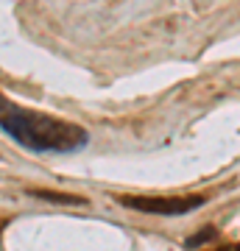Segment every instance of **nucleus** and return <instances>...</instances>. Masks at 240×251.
<instances>
[{
	"label": "nucleus",
	"mask_w": 240,
	"mask_h": 251,
	"mask_svg": "<svg viewBox=\"0 0 240 251\" xmlns=\"http://www.w3.org/2000/svg\"><path fill=\"white\" fill-rule=\"evenodd\" d=\"M0 128L31 151H81L89 140L81 126L23 109L17 103H9L6 98L0 100Z\"/></svg>",
	"instance_id": "nucleus-1"
},
{
	"label": "nucleus",
	"mask_w": 240,
	"mask_h": 251,
	"mask_svg": "<svg viewBox=\"0 0 240 251\" xmlns=\"http://www.w3.org/2000/svg\"><path fill=\"white\" fill-rule=\"evenodd\" d=\"M204 196H173V198H160V196H120V204L132 206L137 212L148 215H185L198 206H204Z\"/></svg>",
	"instance_id": "nucleus-2"
},
{
	"label": "nucleus",
	"mask_w": 240,
	"mask_h": 251,
	"mask_svg": "<svg viewBox=\"0 0 240 251\" xmlns=\"http://www.w3.org/2000/svg\"><path fill=\"white\" fill-rule=\"evenodd\" d=\"M215 234H218V232H215V226H207V229H201L198 234H193V237H187V240H185V246H187V249H198L201 243H210V240H213Z\"/></svg>",
	"instance_id": "nucleus-3"
},
{
	"label": "nucleus",
	"mask_w": 240,
	"mask_h": 251,
	"mask_svg": "<svg viewBox=\"0 0 240 251\" xmlns=\"http://www.w3.org/2000/svg\"><path fill=\"white\" fill-rule=\"evenodd\" d=\"M34 196L48 198V201H59V204H81L79 196H59V193H48V190H34Z\"/></svg>",
	"instance_id": "nucleus-4"
},
{
	"label": "nucleus",
	"mask_w": 240,
	"mask_h": 251,
	"mask_svg": "<svg viewBox=\"0 0 240 251\" xmlns=\"http://www.w3.org/2000/svg\"><path fill=\"white\" fill-rule=\"evenodd\" d=\"M218 251H240V243H232V246H223V249H218Z\"/></svg>",
	"instance_id": "nucleus-5"
},
{
	"label": "nucleus",
	"mask_w": 240,
	"mask_h": 251,
	"mask_svg": "<svg viewBox=\"0 0 240 251\" xmlns=\"http://www.w3.org/2000/svg\"><path fill=\"white\" fill-rule=\"evenodd\" d=\"M0 100H3V95H0Z\"/></svg>",
	"instance_id": "nucleus-6"
}]
</instances>
